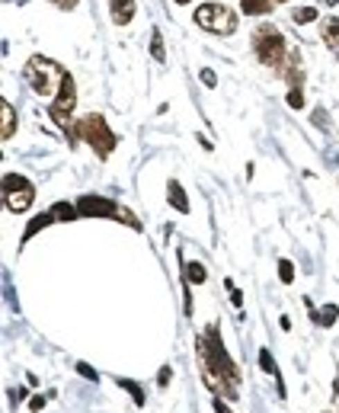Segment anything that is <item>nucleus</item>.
<instances>
[{"instance_id":"1","label":"nucleus","mask_w":339,"mask_h":413,"mask_svg":"<svg viewBox=\"0 0 339 413\" xmlns=\"http://www.w3.org/2000/svg\"><path fill=\"white\" fill-rule=\"evenodd\" d=\"M195 353H199V365H202V378H205V385L215 394H227L234 401V397L240 394V369L234 365V359L227 355V349H224L221 343V333H218L215 323H208L205 330L199 333V339H195Z\"/></svg>"},{"instance_id":"2","label":"nucleus","mask_w":339,"mask_h":413,"mask_svg":"<svg viewBox=\"0 0 339 413\" xmlns=\"http://www.w3.org/2000/svg\"><path fill=\"white\" fill-rule=\"evenodd\" d=\"M64 67L55 65L51 58H42V55H35V58L26 61V71L23 77L29 81V87H33L39 96H58L61 83H64Z\"/></svg>"},{"instance_id":"3","label":"nucleus","mask_w":339,"mask_h":413,"mask_svg":"<svg viewBox=\"0 0 339 413\" xmlns=\"http://www.w3.org/2000/svg\"><path fill=\"white\" fill-rule=\"evenodd\" d=\"M253 51H257L259 65L272 67V71H279V74H281V67H285V61H288V55H291L288 42H285V35H281L275 26H259L257 33H253Z\"/></svg>"},{"instance_id":"4","label":"nucleus","mask_w":339,"mask_h":413,"mask_svg":"<svg viewBox=\"0 0 339 413\" xmlns=\"http://www.w3.org/2000/svg\"><path fill=\"white\" fill-rule=\"evenodd\" d=\"M77 135H80V141H87L93 148V154L100 160H106L112 151H116L119 138L116 132L106 125V119L100 116V112H90V116H83L80 122H77Z\"/></svg>"},{"instance_id":"5","label":"nucleus","mask_w":339,"mask_h":413,"mask_svg":"<svg viewBox=\"0 0 339 413\" xmlns=\"http://www.w3.org/2000/svg\"><path fill=\"white\" fill-rule=\"evenodd\" d=\"M77 106V87H74V77L64 74V83H61L58 96H55V103L49 106L51 119H55V125H58L61 132L67 135V141H71V148H77V141H80V135H77V122H71V112H74Z\"/></svg>"},{"instance_id":"6","label":"nucleus","mask_w":339,"mask_h":413,"mask_svg":"<svg viewBox=\"0 0 339 413\" xmlns=\"http://www.w3.org/2000/svg\"><path fill=\"white\" fill-rule=\"evenodd\" d=\"M77 212L80 215H90V218H112V221H125L132 231H141V221L128 212L125 205L112 202V199H103V196H80L77 199Z\"/></svg>"},{"instance_id":"7","label":"nucleus","mask_w":339,"mask_h":413,"mask_svg":"<svg viewBox=\"0 0 339 413\" xmlns=\"http://www.w3.org/2000/svg\"><path fill=\"white\" fill-rule=\"evenodd\" d=\"M195 23H199L205 33H215V35L237 33V17H234V10L224 7V3H202V7L195 10Z\"/></svg>"},{"instance_id":"8","label":"nucleus","mask_w":339,"mask_h":413,"mask_svg":"<svg viewBox=\"0 0 339 413\" xmlns=\"http://www.w3.org/2000/svg\"><path fill=\"white\" fill-rule=\"evenodd\" d=\"M33 199H35V189L26 176H19V174L3 176V205L10 212H26V208L33 205Z\"/></svg>"},{"instance_id":"9","label":"nucleus","mask_w":339,"mask_h":413,"mask_svg":"<svg viewBox=\"0 0 339 413\" xmlns=\"http://www.w3.org/2000/svg\"><path fill=\"white\" fill-rule=\"evenodd\" d=\"M109 17L116 26H128L134 19V0H109Z\"/></svg>"},{"instance_id":"10","label":"nucleus","mask_w":339,"mask_h":413,"mask_svg":"<svg viewBox=\"0 0 339 413\" xmlns=\"http://www.w3.org/2000/svg\"><path fill=\"white\" fill-rule=\"evenodd\" d=\"M166 192H170V202H173L176 212H189V199H186V189L180 186V180H170V186H166Z\"/></svg>"},{"instance_id":"11","label":"nucleus","mask_w":339,"mask_h":413,"mask_svg":"<svg viewBox=\"0 0 339 413\" xmlns=\"http://www.w3.org/2000/svg\"><path fill=\"white\" fill-rule=\"evenodd\" d=\"M0 116H3V132H0V138L10 141L13 138V132H17V116H13V106H10L7 99L0 103Z\"/></svg>"},{"instance_id":"12","label":"nucleus","mask_w":339,"mask_h":413,"mask_svg":"<svg viewBox=\"0 0 339 413\" xmlns=\"http://www.w3.org/2000/svg\"><path fill=\"white\" fill-rule=\"evenodd\" d=\"M240 10L247 17H266V13H272V0H240Z\"/></svg>"},{"instance_id":"13","label":"nucleus","mask_w":339,"mask_h":413,"mask_svg":"<svg viewBox=\"0 0 339 413\" xmlns=\"http://www.w3.org/2000/svg\"><path fill=\"white\" fill-rule=\"evenodd\" d=\"M320 35H323V42L339 55V19H323Z\"/></svg>"},{"instance_id":"14","label":"nucleus","mask_w":339,"mask_h":413,"mask_svg":"<svg viewBox=\"0 0 339 413\" xmlns=\"http://www.w3.org/2000/svg\"><path fill=\"white\" fill-rule=\"evenodd\" d=\"M182 273H186V285H202L208 276L202 263H182Z\"/></svg>"},{"instance_id":"15","label":"nucleus","mask_w":339,"mask_h":413,"mask_svg":"<svg viewBox=\"0 0 339 413\" xmlns=\"http://www.w3.org/2000/svg\"><path fill=\"white\" fill-rule=\"evenodd\" d=\"M77 215H80V212H77L71 202H55V205H51V218H55V221H71V218H77Z\"/></svg>"},{"instance_id":"16","label":"nucleus","mask_w":339,"mask_h":413,"mask_svg":"<svg viewBox=\"0 0 339 413\" xmlns=\"http://www.w3.org/2000/svg\"><path fill=\"white\" fill-rule=\"evenodd\" d=\"M150 55L157 61H166V51H164V39H160V29H154V35H150Z\"/></svg>"},{"instance_id":"17","label":"nucleus","mask_w":339,"mask_h":413,"mask_svg":"<svg viewBox=\"0 0 339 413\" xmlns=\"http://www.w3.org/2000/svg\"><path fill=\"white\" fill-rule=\"evenodd\" d=\"M119 385H122V388H125V391H128V394L134 397V404H138V407H144V391H141L138 385H134V381H128V378H119Z\"/></svg>"},{"instance_id":"18","label":"nucleus","mask_w":339,"mask_h":413,"mask_svg":"<svg viewBox=\"0 0 339 413\" xmlns=\"http://www.w3.org/2000/svg\"><path fill=\"white\" fill-rule=\"evenodd\" d=\"M291 19H295V23H314L317 10L314 7H301V10H295V13H291Z\"/></svg>"},{"instance_id":"19","label":"nucleus","mask_w":339,"mask_h":413,"mask_svg":"<svg viewBox=\"0 0 339 413\" xmlns=\"http://www.w3.org/2000/svg\"><path fill=\"white\" fill-rule=\"evenodd\" d=\"M336 317H339L336 305H327V311H323V314H317L314 323H323V327H330V323H336Z\"/></svg>"},{"instance_id":"20","label":"nucleus","mask_w":339,"mask_h":413,"mask_svg":"<svg viewBox=\"0 0 339 413\" xmlns=\"http://www.w3.org/2000/svg\"><path fill=\"white\" fill-rule=\"evenodd\" d=\"M279 279L288 285V282H295V266H291V260H281L279 263Z\"/></svg>"},{"instance_id":"21","label":"nucleus","mask_w":339,"mask_h":413,"mask_svg":"<svg viewBox=\"0 0 339 413\" xmlns=\"http://www.w3.org/2000/svg\"><path fill=\"white\" fill-rule=\"evenodd\" d=\"M259 365H263V372L279 375L275 372V362H272V355H269V349H259Z\"/></svg>"},{"instance_id":"22","label":"nucleus","mask_w":339,"mask_h":413,"mask_svg":"<svg viewBox=\"0 0 339 413\" xmlns=\"http://www.w3.org/2000/svg\"><path fill=\"white\" fill-rule=\"evenodd\" d=\"M288 106L291 109H304V93H301V90H288Z\"/></svg>"},{"instance_id":"23","label":"nucleus","mask_w":339,"mask_h":413,"mask_svg":"<svg viewBox=\"0 0 339 413\" xmlns=\"http://www.w3.org/2000/svg\"><path fill=\"white\" fill-rule=\"evenodd\" d=\"M77 372H80L83 378H90V381H96V378H100V375H96V369H90L87 362H80V365H77Z\"/></svg>"},{"instance_id":"24","label":"nucleus","mask_w":339,"mask_h":413,"mask_svg":"<svg viewBox=\"0 0 339 413\" xmlns=\"http://www.w3.org/2000/svg\"><path fill=\"white\" fill-rule=\"evenodd\" d=\"M202 83H205V87H215V83H218V77H215V71H211V67H205V71H202Z\"/></svg>"},{"instance_id":"25","label":"nucleus","mask_w":339,"mask_h":413,"mask_svg":"<svg viewBox=\"0 0 339 413\" xmlns=\"http://www.w3.org/2000/svg\"><path fill=\"white\" fill-rule=\"evenodd\" d=\"M170 378H173V372H170V369H166V365H164V369H160V375H157L160 388H166V381H170Z\"/></svg>"},{"instance_id":"26","label":"nucleus","mask_w":339,"mask_h":413,"mask_svg":"<svg viewBox=\"0 0 339 413\" xmlns=\"http://www.w3.org/2000/svg\"><path fill=\"white\" fill-rule=\"evenodd\" d=\"M55 7H61V10H74L77 7V0H51Z\"/></svg>"},{"instance_id":"27","label":"nucleus","mask_w":339,"mask_h":413,"mask_svg":"<svg viewBox=\"0 0 339 413\" xmlns=\"http://www.w3.org/2000/svg\"><path fill=\"white\" fill-rule=\"evenodd\" d=\"M29 407H33V410H42V407H45V397H33V401H29Z\"/></svg>"},{"instance_id":"28","label":"nucleus","mask_w":339,"mask_h":413,"mask_svg":"<svg viewBox=\"0 0 339 413\" xmlns=\"http://www.w3.org/2000/svg\"><path fill=\"white\" fill-rule=\"evenodd\" d=\"M173 3H180V7H186V3H192V0H173Z\"/></svg>"},{"instance_id":"29","label":"nucleus","mask_w":339,"mask_h":413,"mask_svg":"<svg viewBox=\"0 0 339 413\" xmlns=\"http://www.w3.org/2000/svg\"><path fill=\"white\" fill-rule=\"evenodd\" d=\"M327 3H339V0H327Z\"/></svg>"},{"instance_id":"30","label":"nucleus","mask_w":339,"mask_h":413,"mask_svg":"<svg viewBox=\"0 0 339 413\" xmlns=\"http://www.w3.org/2000/svg\"><path fill=\"white\" fill-rule=\"evenodd\" d=\"M281 3H285V0H281Z\"/></svg>"}]
</instances>
